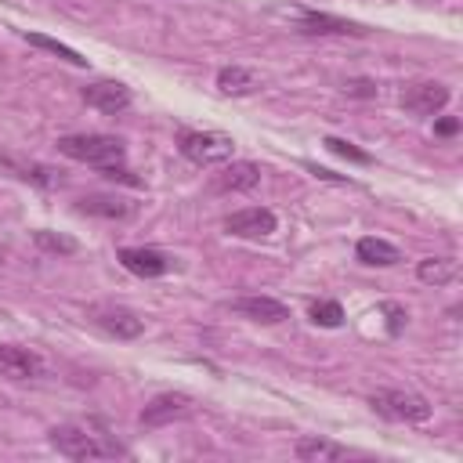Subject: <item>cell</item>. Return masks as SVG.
<instances>
[{
	"label": "cell",
	"mask_w": 463,
	"mask_h": 463,
	"mask_svg": "<svg viewBox=\"0 0 463 463\" xmlns=\"http://www.w3.org/2000/svg\"><path fill=\"white\" fill-rule=\"evenodd\" d=\"M416 275H420V282H427V286H449V282H456L459 264H456L452 257H423V260L416 264Z\"/></svg>",
	"instance_id": "d6986e66"
},
{
	"label": "cell",
	"mask_w": 463,
	"mask_h": 463,
	"mask_svg": "<svg viewBox=\"0 0 463 463\" xmlns=\"http://www.w3.org/2000/svg\"><path fill=\"white\" fill-rule=\"evenodd\" d=\"M90 318H94L105 333L119 336V340H134V336L145 333V318H137L130 307H119V304H94V307H90Z\"/></svg>",
	"instance_id": "9c48e42d"
},
{
	"label": "cell",
	"mask_w": 463,
	"mask_h": 463,
	"mask_svg": "<svg viewBox=\"0 0 463 463\" xmlns=\"http://www.w3.org/2000/svg\"><path fill=\"white\" fill-rule=\"evenodd\" d=\"M275 228H279V221L268 206H246V210H235L224 217V232L239 235V239H268Z\"/></svg>",
	"instance_id": "5b68a950"
},
{
	"label": "cell",
	"mask_w": 463,
	"mask_h": 463,
	"mask_svg": "<svg viewBox=\"0 0 463 463\" xmlns=\"http://www.w3.org/2000/svg\"><path fill=\"white\" fill-rule=\"evenodd\" d=\"M0 166H4V170H11L14 177H22V181L36 184V188H54V184H61V170H54V166H43V163H33V159L4 156V159H0Z\"/></svg>",
	"instance_id": "9a60e30c"
},
{
	"label": "cell",
	"mask_w": 463,
	"mask_h": 463,
	"mask_svg": "<svg viewBox=\"0 0 463 463\" xmlns=\"http://www.w3.org/2000/svg\"><path fill=\"white\" fill-rule=\"evenodd\" d=\"M326 148L336 152V156H344V159H351V163H369V156L362 148H354L351 141H344V137H326Z\"/></svg>",
	"instance_id": "cb8c5ba5"
},
{
	"label": "cell",
	"mask_w": 463,
	"mask_h": 463,
	"mask_svg": "<svg viewBox=\"0 0 463 463\" xmlns=\"http://www.w3.org/2000/svg\"><path fill=\"white\" fill-rule=\"evenodd\" d=\"M416 4H430V0H416Z\"/></svg>",
	"instance_id": "83f0119b"
},
{
	"label": "cell",
	"mask_w": 463,
	"mask_h": 463,
	"mask_svg": "<svg viewBox=\"0 0 463 463\" xmlns=\"http://www.w3.org/2000/svg\"><path fill=\"white\" fill-rule=\"evenodd\" d=\"M354 253H358V260L369 264V268H391V264L402 260V250H398L394 242H387V239H376V235L358 239Z\"/></svg>",
	"instance_id": "2e32d148"
},
{
	"label": "cell",
	"mask_w": 463,
	"mask_h": 463,
	"mask_svg": "<svg viewBox=\"0 0 463 463\" xmlns=\"http://www.w3.org/2000/svg\"><path fill=\"white\" fill-rule=\"evenodd\" d=\"M51 445L65 456V459H112V456H127L123 445L109 441L105 434H94L90 427L80 423H61L51 430Z\"/></svg>",
	"instance_id": "7a4b0ae2"
},
{
	"label": "cell",
	"mask_w": 463,
	"mask_h": 463,
	"mask_svg": "<svg viewBox=\"0 0 463 463\" xmlns=\"http://www.w3.org/2000/svg\"><path fill=\"white\" fill-rule=\"evenodd\" d=\"M33 242H36L40 250H47V253H58V257H69V253H76V250H80V242H76V239H69V235H61V232H51V228L33 232Z\"/></svg>",
	"instance_id": "7402d4cb"
},
{
	"label": "cell",
	"mask_w": 463,
	"mask_h": 463,
	"mask_svg": "<svg viewBox=\"0 0 463 463\" xmlns=\"http://www.w3.org/2000/svg\"><path fill=\"white\" fill-rule=\"evenodd\" d=\"M380 311L387 315V333H391V336H398V333L405 329V318H409V315H405V307H402V304H391V300H387V304H383Z\"/></svg>",
	"instance_id": "484cf974"
},
{
	"label": "cell",
	"mask_w": 463,
	"mask_h": 463,
	"mask_svg": "<svg viewBox=\"0 0 463 463\" xmlns=\"http://www.w3.org/2000/svg\"><path fill=\"white\" fill-rule=\"evenodd\" d=\"M192 412V398L188 394H181V391H163V394H156L152 402H145V409H141V427H166V423H174V420H184Z\"/></svg>",
	"instance_id": "8992f818"
},
{
	"label": "cell",
	"mask_w": 463,
	"mask_h": 463,
	"mask_svg": "<svg viewBox=\"0 0 463 463\" xmlns=\"http://www.w3.org/2000/svg\"><path fill=\"white\" fill-rule=\"evenodd\" d=\"M177 148L195 166H217V163H228L235 156V141L221 130H181Z\"/></svg>",
	"instance_id": "3957f363"
},
{
	"label": "cell",
	"mask_w": 463,
	"mask_h": 463,
	"mask_svg": "<svg viewBox=\"0 0 463 463\" xmlns=\"http://www.w3.org/2000/svg\"><path fill=\"white\" fill-rule=\"evenodd\" d=\"M297 33H307V36H365L369 29L351 22V18L326 14V11H300L297 14Z\"/></svg>",
	"instance_id": "ba28073f"
},
{
	"label": "cell",
	"mask_w": 463,
	"mask_h": 463,
	"mask_svg": "<svg viewBox=\"0 0 463 463\" xmlns=\"http://www.w3.org/2000/svg\"><path fill=\"white\" fill-rule=\"evenodd\" d=\"M83 101H87L90 109L105 112V116H119V112L130 109L134 94H130V87L119 83V80H98V83H87V87H83Z\"/></svg>",
	"instance_id": "52a82bcc"
},
{
	"label": "cell",
	"mask_w": 463,
	"mask_h": 463,
	"mask_svg": "<svg viewBox=\"0 0 463 463\" xmlns=\"http://www.w3.org/2000/svg\"><path fill=\"white\" fill-rule=\"evenodd\" d=\"M217 87H221V94H253L257 87H260V72L257 69H246V65H224L221 72H217Z\"/></svg>",
	"instance_id": "e0dca14e"
},
{
	"label": "cell",
	"mask_w": 463,
	"mask_h": 463,
	"mask_svg": "<svg viewBox=\"0 0 463 463\" xmlns=\"http://www.w3.org/2000/svg\"><path fill=\"white\" fill-rule=\"evenodd\" d=\"M22 36H25L33 47H43V51L58 54V58H61V61H69V65H80V69L87 65V58H83L80 51H72L69 43H61V40H51V36H43V33H22Z\"/></svg>",
	"instance_id": "44dd1931"
},
{
	"label": "cell",
	"mask_w": 463,
	"mask_h": 463,
	"mask_svg": "<svg viewBox=\"0 0 463 463\" xmlns=\"http://www.w3.org/2000/svg\"><path fill=\"white\" fill-rule=\"evenodd\" d=\"M402 105L416 116H434L449 105V87L438 83V80H423V83H412L402 90Z\"/></svg>",
	"instance_id": "30bf717a"
},
{
	"label": "cell",
	"mask_w": 463,
	"mask_h": 463,
	"mask_svg": "<svg viewBox=\"0 0 463 463\" xmlns=\"http://www.w3.org/2000/svg\"><path fill=\"white\" fill-rule=\"evenodd\" d=\"M369 405L383 416V420H394V423H423L430 416V402L416 391H405V387H383V391H373L369 394Z\"/></svg>",
	"instance_id": "277c9868"
},
{
	"label": "cell",
	"mask_w": 463,
	"mask_h": 463,
	"mask_svg": "<svg viewBox=\"0 0 463 463\" xmlns=\"http://www.w3.org/2000/svg\"><path fill=\"white\" fill-rule=\"evenodd\" d=\"M119 264L130 271V275H141V279H159L174 268V260L159 250H148V246H123L119 253Z\"/></svg>",
	"instance_id": "8fae6325"
},
{
	"label": "cell",
	"mask_w": 463,
	"mask_h": 463,
	"mask_svg": "<svg viewBox=\"0 0 463 463\" xmlns=\"http://www.w3.org/2000/svg\"><path fill=\"white\" fill-rule=\"evenodd\" d=\"M311 322L326 326V329H336L344 322V307L336 300H318V304H311Z\"/></svg>",
	"instance_id": "603a6c76"
},
{
	"label": "cell",
	"mask_w": 463,
	"mask_h": 463,
	"mask_svg": "<svg viewBox=\"0 0 463 463\" xmlns=\"http://www.w3.org/2000/svg\"><path fill=\"white\" fill-rule=\"evenodd\" d=\"M80 213H90V217H105V221H119L130 213V206L116 195H87L80 199Z\"/></svg>",
	"instance_id": "ffe728a7"
},
{
	"label": "cell",
	"mask_w": 463,
	"mask_h": 463,
	"mask_svg": "<svg viewBox=\"0 0 463 463\" xmlns=\"http://www.w3.org/2000/svg\"><path fill=\"white\" fill-rule=\"evenodd\" d=\"M293 456H297V459H304V463H326V459H344V456H347V449H344V445H336V441H329V438L307 434V438H300V441H297Z\"/></svg>",
	"instance_id": "ac0fdd59"
},
{
	"label": "cell",
	"mask_w": 463,
	"mask_h": 463,
	"mask_svg": "<svg viewBox=\"0 0 463 463\" xmlns=\"http://www.w3.org/2000/svg\"><path fill=\"white\" fill-rule=\"evenodd\" d=\"M58 152L76 163H87L94 170L123 166V159H127L123 141L112 134H65V137H58Z\"/></svg>",
	"instance_id": "6da1fadb"
},
{
	"label": "cell",
	"mask_w": 463,
	"mask_h": 463,
	"mask_svg": "<svg viewBox=\"0 0 463 463\" xmlns=\"http://www.w3.org/2000/svg\"><path fill=\"white\" fill-rule=\"evenodd\" d=\"M232 307H235L239 315H246L250 322H264V326H279V322L289 318V307H286L282 300H275V297H264V293H257V297H239Z\"/></svg>",
	"instance_id": "7c38bea8"
},
{
	"label": "cell",
	"mask_w": 463,
	"mask_h": 463,
	"mask_svg": "<svg viewBox=\"0 0 463 463\" xmlns=\"http://www.w3.org/2000/svg\"><path fill=\"white\" fill-rule=\"evenodd\" d=\"M434 130L449 137V134H456V130H459V119H438V127H434Z\"/></svg>",
	"instance_id": "4316f807"
},
{
	"label": "cell",
	"mask_w": 463,
	"mask_h": 463,
	"mask_svg": "<svg viewBox=\"0 0 463 463\" xmlns=\"http://www.w3.org/2000/svg\"><path fill=\"white\" fill-rule=\"evenodd\" d=\"M260 181V166L250 159H232L217 177H213V192H250Z\"/></svg>",
	"instance_id": "5bb4252c"
},
{
	"label": "cell",
	"mask_w": 463,
	"mask_h": 463,
	"mask_svg": "<svg viewBox=\"0 0 463 463\" xmlns=\"http://www.w3.org/2000/svg\"><path fill=\"white\" fill-rule=\"evenodd\" d=\"M344 94H351V98H376L380 87H376V80L358 76V80H347V83H344Z\"/></svg>",
	"instance_id": "d4e9b609"
},
{
	"label": "cell",
	"mask_w": 463,
	"mask_h": 463,
	"mask_svg": "<svg viewBox=\"0 0 463 463\" xmlns=\"http://www.w3.org/2000/svg\"><path fill=\"white\" fill-rule=\"evenodd\" d=\"M0 376L7 380H33L40 376V358L18 344H0Z\"/></svg>",
	"instance_id": "4fadbf2b"
}]
</instances>
